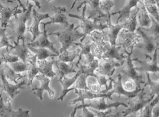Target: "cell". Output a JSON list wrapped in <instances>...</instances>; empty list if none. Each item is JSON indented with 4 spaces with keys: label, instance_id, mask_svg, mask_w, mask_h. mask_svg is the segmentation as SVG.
Here are the masks:
<instances>
[{
    "label": "cell",
    "instance_id": "cell-9",
    "mask_svg": "<svg viewBox=\"0 0 159 117\" xmlns=\"http://www.w3.org/2000/svg\"><path fill=\"white\" fill-rule=\"evenodd\" d=\"M140 36L137 32H130L129 30L122 29L116 40V46L123 48L126 51V49L136 47L140 42Z\"/></svg>",
    "mask_w": 159,
    "mask_h": 117
},
{
    "label": "cell",
    "instance_id": "cell-45",
    "mask_svg": "<svg viewBox=\"0 0 159 117\" xmlns=\"http://www.w3.org/2000/svg\"><path fill=\"white\" fill-rule=\"evenodd\" d=\"M81 117H96V113L93 109L88 110V108L84 107Z\"/></svg>",
    "mask_w": 159,
    "mask_h": 117
},
{
    "label": "cell",
    "instance_id": "cell-22",
    "mask_svg": "<svg viewBox=\"0 0 159 117\" xmlns=\"http://www.w3.org/2000/svg\"><path fill=\"white\" fill-rule=\"evenodd\" d=\"M21 41V44L19 42L15 44L14 49H11V50L8 52L12 54L15 55L17 57H18L21 61L25 63H27L28 58L30 57L31 54H32V52L29 49L27 44H25V38L22 39Z\"/></svg>",
    "mask_w": 159,
    "mask_h": 117
},
{
    "label": "cell",
    "instance_id": "cell-47",
    "mask_svg": "<svg viewBox=\"0 0 159 117\" xmlns=\"http://www.w3.org/2000/svg\"><path fill=\"white\" fill-rule=\"evenodd\" d=\"M78 109V106H75L73 110L71 112V113H70V117H76V112H77Z\"/></svg>",
    "mask_w": 159,
    "mask_h": 117
},
{
    "label": "cell",
    "instance_id": "cell-1",
    "mask_svg": "<svg viewBox=\"0 0 159 117\" xmlns=\"http://www.w3.org/2000/svg\"><path fill=\"white\" fill-rule=\"evenodd\" d=\"M17 2L23 7L24 12L21 14L9 21L6 28V34L9 40L14 44L19 43L22 39L25 38L24 34L25 31H28V28L26 26V21L31 16V13H32L34 6L32 2L27 1L26 2L28 3V7L26 9L21 2Z\"/></svg>",
    "mask_w": 159,
    "mask_h": 117
},
{
    "label": "cell",
    "instance_id": "cell-27",
    "mask_svg": "<svg viewBox=\"0 0 159 117\" xmlns=\"http://www.w3.org/2000/svg\"><path fill=\"white\" fill-rule=\"evenodd\" d=\"M72 48V49H68L66 52L60 54L58 57V60L66 63H72L76 58L79 57L81 52V48L79 46V43H75Z\"/></svg>",
    "mask_w": 159,
    "mask_h": 117
},
{
    "label": "cell",
    "instance_id": "cell-19",
    "mask_svg": "<svg viewBox=\"0 0 159 117\" xmlns=\"http://www.w3.org/2000/svg\"><path fill=\"white\" fill-rule=\"evenodd\" d=\"M159 48V47H158ZM158 48L155 49L153 53L152 60L150 62H146L140 60L139 59L136 60L139 64L140 66L136 67V69L139 73H159V66L158 64Z\"/></svg>",
    "mask_w": 159,
    "mask_h": 117
},
{
    "label": "cell",
    "instance_id": "cell-4",
    "mask_svg": "<svg viewBox=\"0 0 159 117\" xmlns=\"http://www.w3.org/2000/svg\"><path fill=\"white\" fill-rule=\"evenodd\" d=\"M76 66L78 68V70L76 75L72 78H67L66 76H65V77H64L61 80H58L61 83V86H62V91L61 92L60 96L58 98V101H60L61 102H62L64 101L66 94L69 92H68L69 87H71L72 84H74L75 82H76L77 80L78 79V78L82 74H85L90 75V76H93V77H95V78L96 77V74L94 73L95 70L90 68V67H88V66L84 65L82 64H80V63H79L78 64H76Z\"/></svg>",
    "mask_w": 159,
    "mask_h": 117
},
{
    "label": "cell",
    "instance_id": "cell-42",
    "mask_svg": "<svg viewBox=\"0 0 159 117\" xmlns=\"http://www.w3.org/2000/svg\"><path fill=\"white\" fill-rule=\"evenodd\" d=\"M10 66L11 68L14 70L17 74H20L21 73L28 70V64L25 63L21 60L16 62L14 63H11V64H7Z\"/></svg>",
    "mask_w": 159,
    "mask_h": 117
},
{
    "label": "cell",
    "instance_id": "cell-24",
    "mask_svg": "<svg viewBox=\"0 0 159 117\" xmlns=\"http://www.w3.org/2000/svg\"><path fill=\"white\" fill-rule=\"evenodd\" d=\"M54 66H55V69H54L55 73L57 76H59L58 80H61L68 74L74 73H77L78 72L76 70V68H77L76 64H66V62H63L57 60H55Z\"/></svg>",
    "mask_w": 159,
    "mask_h": 117
},
{
    "label": "cell",
    "instance_id": "cell-20",
    "mask_svg": "<svg viewBox=\"0 0 159 117\" xmlns=\"http://www.w3.org/2000/svg\"><path fill=\"white\" fill-rule=\"evenodd\" d=\"M111 16H108L107 24L108 26V28H107V31H104L106 35H107L108 42L111 44L112 46H116V40L118 35L122 29L125 28V26L124 23L113 24L111 21Z\"/></svg>",
    "mask_w": 159,
    "mask_h": 117
},
{
    "label": "cell",
    "instance_id": "cell-23",
    "mask_svg": "<svg viewBox=\"0 0 159 117\" xmlns=\"http://www.w3.org/2000/svg\"><path fill=\"white\" fill-rule=\"evenodd\" d=\"M37 62L38 58L36 55L34 54H32L28 58L27 63L28 64V70L27 71V76H28V85L27 88H30L33 82V80L39 74V70L38 67L37 66Z\"/></svg>",
    "mask_w": 159,
    "mask_h": 117
},
{
    "label": "cell",
    "instance_id": "cell-3",
    "mask_svg": "<svg viewBox=\"0 0 159 117\" xmlns=\"http://www.w3.org/2000/svg\"><path fill=\"white\" fill-rule=\"evenodd\" d=\"M86 6H87V1H85L84 6L82 14L80 16L72 14V13H68V16L74 18L78 19L80 20V24L78 26V28H80L84 34H85L86 36L91 34L94 30L98 31H104L105 29L108 28V26L107 24L98 23L95 22L90 19H88L86 16Z\"/></svg>",
    "mask_w": 159,
    "mask_h": 117
},
{
    "label": "cell",
    "instance_id": "cell-21",
    "mask_svg": "<svg viewBox=\"0 0 159 117\" xmlns=\"http://www.w3.org/2000/svg\"><path fill=\"white\" fill-rule=\"evenodd\" d=\"M0 106L1 117H30L29 110H24L19 107L17 110H14L12 107H8L5 105L3 98H0Z\"/></svg>",
    "mask_w": 159,
    "mask_h": 117
},
{
    "label": "cell",
    "instance_id": "cell-17",
    "mask_svg": "<svg viewBox=\"0 0 159 117\" xmlns=\"http://www.w3.org/2000/svg\"><path fill=\"white\" fill-rule=\"evenodd\" d=\"M53 11L54 14L50 16V21L46 23H42V25L48 26L52 24H60L64 25L66 28H68L70 24L66 15V13L68 12L67 8L62 6H54Z\"/></svg>",
    "mask_w": 159,
    "mask_h": 117
},
{
    "label": "cell",
    "instance_id": "cell-39",
    "mask_svg": "<svg viewBox=\"0 0 159 117\" xmlns=\"http://www.w3.org/2000/svg\"><path fill=\"white\" fill-rule=\"evenodd\" d=\"M0 36H1V40H0V48L2 49L3 48L6 47L7 52H10L11 49H14V46H11V45L10 44V40H9L7 36V34H6V29H3L1 28V30H0Z\"/></svg>",
    "mask_w": 159,
    "mask_h": 117
},
{
    "label": "cell",
    "instance_id": "cell-35",
    "mask_svg": "<svg viewBox=\"0 0 159 117\" xmlns=\"http://www.w3.org/2000/svg\"><path fill=\"white\" fill-rule=\"evenodd\" d=\"M159 44V22L151 17V25L148 28H141Z\"/></svg>",
    "mask_w": 159,
    "mask_h": 117
},
{
    "label": "cell",
    "instance_id": "cell-14",
    "mask_svg": "<svg viewBox=\"0 0 159 117\" xmlns=\"http://www.w3.org/2000/svg\"><path fill=\"white\" fill-rule=\"evenodd\" d=\"M87 3L88 7L86 6V14L88 19L98 23H102V18L108 20V15L101 10L100 1H87Z\"/></svg>",
    "mask_w": 159,
    "mask_h": 117
},
{
    "label": "cell",
    "instance_id": "cell-7",
    "mask_svg": "<svg viewBox=\"0 0 159 117\" xmlns=\"http://www.w3.org/2000/svg\"><path fill=\"white\" fill-rule=\"evenodd\" d=\"M1 92H5L7 95L10 97L12 101H14L16 98L21 93L22 89L27 88L28 85V78L22 80L20 82L17 83L16 85L11 84L6 79L3 73V67L1 66Z\"/></svg>",
    "mask_w": 159,
    "mask_h": 117
},
{
    "label": "cell",
    "instance_id": "cell-31",
    "mask_svg": "<svg viewBox=\"0 0 159 117\" xmlns=\"http://www.w3.org/2000/svg\"><path fill=\"white\" fill-rule=\"evenodd\" d=\"M159 102V95L156 96L153 101L150 102L144 108L138 112L137 113L132 115L131 116H127L125 117H152V110L154 107Z\"/></svg>",
    "mask_w": 159,
    "mask_h": 117
},
{
    "label": "cell",
    "instance_id": "cell-46",
    "mask_svg": "<svg viewBox=\"0 0 159 117\" xmlns=\"http://www.w3.org/2000/svg\"><path fill=\"white\" fill-rule=\"evenodd\" d=\"M152 117H159V103L154 107L152 110Z\"/></svg>",
    "mask_w": 159,
    "mask_h": 117
},
{
    "label": "cell",
    "instance_id": "cell-18",
    "mask_svg": "<svg viewBox=\"0 0 159 117\" xmlns=\"http://www.w3.org/2000/svg\"><path fill=\"white\" fill-rule=\"evenodd\" d=\"M28 47H33L36 48H46L50 49L51 52H52L55 54L60 55V53L58 52L54 46V43L51 42L49 39H48V35L47 33V30L46 28V26H43V31L42 35L39 36V38L36 40V41L34 42L27 44Z\"/></svg>",
    "mask_w": 159,
    "mask_h": 117
},
{
    "label": "cell",
    "instance_id": "cell-33",
    "mask_svg": "<svg viewBox=\"0 0 159 117\" xmlns=\"http://www.w3.org/2000/svg\"><path fill=\"white\" fill-rule=\"evenodd\" d=\"M110 42L108 41H102L92 44L91 52L96 59L101 60L104 53Z\"/></svg>",
    "mask_w": 159,
    "mask_h": 117
},
{
    "label": "cell",
    "instance_id": "cell-5",
    "mask_svg": "<svg viewBox=\"0 0 159 117\" xmlns=\"http://www.w3.org/2000/svg\"><path fill=\"white\" fill-rule=\"evenodd\" d=\"M147 85L145 84L142 91L138 94V95L136 97L129 99V102H128V107L126 108V109L122 112L123 117L137 113L138 112L142 110L143 108H144L150 102H151L153 101V99L155 97L153 95L151 96L147 99L144 98V96L146 94L144 92V88Z\"/></svg>",
    "mask_w": 159,
    "mask_h": 117
},
{
    "label": "cell",
    "instance_id": "cell-8",
    "mask_svg": "<svg viewBox=\"0 0 159 117\" xmlns=\"http://www.w3.org/2000/svg\"><path fill=\"white\" fill-rule=\"evenodd\" d=\"M125 106L126 108L128 107V104L125 102H114L110 104H108L106 102L105 98H98L92 99V100H86L85 101L82 102V104L78 105V109H80L84 107L90 108L92 109H94L97 111H106L109 109H118L119 106Z\"/></svg>",
    "mask_w": 159,
    "mask_h": 117
},
{
    "label": "cell",
    "instance_id": "cell-26",
    "mask_svg": "<svg viewBox=\"0 0 159 117\" xmlns=\"http://www.w3.org/2000/svg\"><path fill=\"white\" fill-rule=\"evenodd\" d=\"M139 11L137 16L139 28H148L151 25V17L146 9L143 1L139 2Z\"/></svg>",
    "mask_w": 159,
    "mask_h": 117
},
{
    "label": "cell",
    "instance_id": "cell-15",
    "mask_svg": "<svg viewBox=\"0 0 159 117\" xmlns=\"http://www.w3.org/2000/svg\"><path fill=\"white\" fill-rule=\"evenodd\" d=\"M32 16L33 17V23L28 28V31H30V34L32 35V38L31 40L30 43H32L34 41H36V38L39 36H40L42 35V33L39 29V26L41 21H42L44 19L50 18V14L48 13H39L35 9H33Z\"/></svg>",
    "mask_w": 159,
    "mask_h": 117
},
{
    "label": "cell",
    "instance_id": "cell-16",
    "mask_svg": "<svg viewBox=\"0 0 159 117\" xmlns=\"http://www.w3.org/2000/svg\"><path fill=\"white\" fill-rule=\"evenodd\" d=\"M76 93L78 94V98L68 102V105H74L79 101L84 102L86 100H92V99L98 98H108L112 100V94L110 91L107 94H96L91 92L89 90H75Z\"/></svg>",
    "mask_w": 159,
    "mask_h": 117
},
{
    "label": "cell",
    "instance_id": "cell-29",
    "mask_svg": "<svg viewBox=\"0 0 159 117\" xmlns=\"http://www.w3.org/2000/svg\"><path fill=\"white\" fill-rule=\"evenodd\" d=\"M54 59H53L51 61L38 60L37 64L39 70V73L47 76V77L50 78H54L56 74L52 68V66L54 64Z\"/></svg>",
    "mask_w": 159,
    "mask_h": 117
},
{
    "label": "cell",
    "instance_id": "cell-36",
    "mask_svg": "<svg viewBox=\"0 0 159 117\" xmlns=\"http://www.w3.org/2000/svg\"><path fill=\"white\" fill-rule=\"evenodd\" d=\"M147 12L154 20L159 22V12L158 7L157 6V1H143Z\"/></svg>",
    "mask_w": 159,
    "mask_h": 117
},
{
    "label": "cell",
    "instance_id": "cell-44",
    "mask_svg": "<svg viewBox=\"0 0 159 117\" xmlns=\"http://www.w3.org/2000/svg\"><path fill=\"white\" fill-rule=\"evenodd\" d=\"M94 110L96 113V117H120V116L122 115V112L115 113V112H114L112 109H109L106 111Z\"/></svg>",
    "mask_w": 159,
    "mask_h": 117
},
{
    "label": "cell",
    "instance_id": "cell-34",
    "mask_svg": "<svg viewBox=\"0 0 159 117\" xmlns=\"http://www.w3.org/2000/svg\"><path fill=\"white\" fill-rule=\"evenodd\" d=\"M28 48L33 54L36 55L38 60H46L48 58H58L59 56L46 48H36L33 47H28Z\"/></svg>",
    "mask_w": 159,
    "mask_h": 117
},
{
    "label": "cell",
    "instance_id": "cell-41",
    "mask_svg": "<svg viewBox=\"0 0 159 117\" xmlns=\"http://www.w3.org/2000/svg\"><path fill=\"white\" fill-rule=\"evenodd\" d=\"M147 75V82L146 85H148L150 87V89L151 91V96H158L159 95V80L158 81H153L151 79L149 73H146Z\"/></svg>",
    "mask_w": 159,
    "mask_h": 117
},
{
    "label": "cell",
    "instance_id": "cell-25",
    "mask_svg": "<svg viewBox=\"0 0 159 117\" xmlns=\"http://www.w3.org/2000/svg\"><path fill=\"white\" fill-rule=\"evenodd\" d=\"M139 2L140 1H126L125 4L124 5L121 10L112 13L111 16H114L116 14L120 15L116 20V24H118L119 22L122 21V20H125L126 21V20L129 19V17H130V13L132 11V10L139 6Z\"/></svg>",
    "mask_w": 159,
    "mask_h": 117
},
{
    "label": "cell",
    "instance_id": "cell-12",
    "mask_svg": "<svg viewBox=\"0 0 159 117\" xmlns=\"http://www.w3.org/2000/svg\"><path fill=\"white\" fill-rule=\"evenodd\" d=\"M136 32L140 35L141 39L143 40V41L140 42L136 47L143 49V51L147 55H151L152 53H154L157 48L159 47V44L156 40L148 35L140 28H138Z\"/></svg>",
    "mask_w": 159,
    "mask_h": 117
},
{
    "label": "cell",
    "instance_id": "cell-37",
    "mask_svg": "<svg viewBox=\"0 0 159 117\" xmlns=\"http://www.w3.org/2000/svg\"><path fill=\"white\" fill-rule=\"evenodd\" d=\"M87 37L88 38V40L86 42V43H89V44H92L94 42H98L102 41L108 42L104 30V31L94 30L92 31L91 34L88 35Z\"/></svg>",
    "mask_w": 159,
    "mask_h": 117
},
{
    "label": "cell",
    "instance_id": "cell-11",
    "mask_svg": "<svg viewBox=\"0 0 159 117\" xmlns=\"http://www.w3.org/2000/svg\"><path fill=\"white\" fill-rule=\"evenodd\" d=\"M122 66V64L115 60L101 59L99 60L98 68L94 73L96 75H102L110 78L115 73L116 68Z\"/></svg>",
    "mask_w": 159,
    "mask_h": 117
},
{
    "label": "cell",
    "instance_id": "cell-28",
    "mask_svg": "<svg viewBox=\"0 0 159 117\" xmlns=\"http://www.w3.org/2000/svg\"><path fill=\"white\" fill-rule=\"evenodd\" d=\"M117 81H114V85H113V88L112 91H110V92L112 94H116L120 97V96H125L127 97L129 99L133 98L138 95V94L140 92L139 91L132 92V93H129L126 92L125 90L123 89L122 87V74H118L117 75Z\"/></svg>",
    "mask_w": 159,
    "mask_h": 117
},
{
    "label": "cell",
    "instance_id": "cell-10",
    "mask_svg": "<svg viewBox=\"0 0 159 117\" xmlns=\"http://www.w3.org/2000/svg\"><path fill=\"white\" fill-rule=\"evenodd\" d=\"M35 79L39 81V85L38 87L32 88L31 89V91H32L35 95L39 98V100L42 101L43 92L44 91H46L48 93L50 99L54 98L55 95V92L54 91H53L50 87L51 78L40 74H38L36 77L35 78Z\"/></svg>",
    "mask_w": 159,
    "mask_h": 117
},
{
    "label": "cell",
    "instance_id": "cell-13",
    "mask_svg": "<svg viewBox=\"0 0 159 117\" xmlns=\"http://www.w3.org/2000/svg\"><path fill=\"white\" fill-rule=\"evenodd\" d=\"M1 28L6 29L9 21H10V17L12 16H17V15L21 14L24 12L22 7L18 3L16 7H10L7 4L4 5L1 2Z\"/></svg>",
    "mask_w": 159,
    "mask_h": 117
},
{
    "label": "cell",
    "instance_id": "cell-32",
    "mask_svg": "<svg viewBox=\"0 0 159 117\" xmlns=\"http://www.w3.org/2000/svg\"><path fill=\"white\" fill-rule=\"evenodd\" d=\"M2 67L3 68V73L7 80H10L11 82H14L17 84V81L19 80H23L25 78H28L27 74L21 75L20 74H17L14 71L11 67L7 64H4V66L2 65Z\"/></svg>",
    "mask_w": 159,
    "mask_h": 117
},
{
    "label": "cell",
    "instance_id": "cell-30",
    "mask_svg": "<svg viewBox=\"0 0 159 117\" xmlns=\"http://www.w3.org/2000/svg\"><path fill=\"white\" fill-rule=\"evenodd\" d=\"M139 11V7L137 6L134 8L133 10L132 11L130 16L129 19L126 20L125 22H123L125 26V29L129 30L130 32H136V30L139 28L137 16L138 13Z\"/></svg>",
    "mask_w": 159,
    "mask_h": 117
},
{
    "label": "cell",
    "instance_id": "cell-43",
    "mask_svg": "<svg viewBox=\"0 0 159 117\" xmlns=\"http://www.w3.org/2000/svg\"><path fill=\"white\" fill-rule=\"evenodd\" d=\"M115 6V2L114 1H100V6L101 10L105 13L108 16H111L110 10Z\"/></svg>",
    "mask_w": 159,
    "mask_h": 117
},
{
    "label": "cell",
    "instance_id": "cell-40",
    "mask_svg": "<svg viewBox=\"0 0 159 117\" xmlns=\"http://www.w3.org/2000/svg\"><path fill=\"white\" fill-rule=\"evenodd\" d=\"M20 58L12 54L10 52L1 53V57H0V64L3 65V64H11L20 61Z\"/></svg>",
    "mask_w": 159,
    "mask_h": 117
},
{
    "label": "cell",
    "instance_id": "cell-6",
    "mask_svg": "<svg viewBox=\"0 0 159 117\" xmlns=\"http://www.w3.org/2000/svg\"><path fill=\"white\" fill-rule=\"evenodd\" d=\"M133 49L131 48L130 52L128 51H125L126 53V56L125 57V63L122 67V68L120 70V73L126 76L129 77V79H132L135 80L139 85L141 84H146L145 82L143 80V76L140 74L139 72L136 70V67H134L133 64V62L136 61L137 58H132V55L133 54Z\"/></svg>",
    "mask_w": 159,
    "mask_h": 117
},
{
    "label": "cell",
    "instance_id": "cell-38",
    "mask_svg": "<svg viewBox=\"0 0 159 117\" xmlns=\"http://www.w3.org/2000/svg\"><path fill=\"white\" fill-rule=\"evenodd\" d=\"M90 75L83 74H82L77 81L75 82V87L68 90V92L73 91V90H88L87 85V78L89 77Z\"/></svg>",
    "mask_w": 159,
    "mask_h": 117
},
{
    "label": "cell",
    "instance_id": "cell-2",
    "mask_svg": "<svg viewBox=\"0 0 159 117\" xmlns=\"http://www.w3.org/2000/svg\"><path fill=\"white\" fill-rule=\"evenodd\" d=\"M78 26L75 27L74 24H72L63 31H54L48 34V35H55L58 38L61 44V48L59 51L60 54L68 50L70 48H72L78 40H80V42H82L84 39L87 37L85 34L78 31Z\"/></svg>",
    "mask_w": 159,
    "mask_h": 117
}]
</instances>
